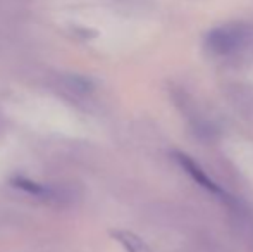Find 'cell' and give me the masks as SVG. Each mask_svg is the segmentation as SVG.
Listing matches in <instances>:
<instances>
[{
    "mask_svg": "<svg viewBox=\"0 0 253 252\" xmlns=\"http://www.w3.org/2000/svg\"><path fill=\"white\" fill-rule=\"evenodd\" d=\"M248 31L241 24H227L209 31L205 37V47L213 55H229L245 45Z\"/></svg>",
    "mask_w": 253,
    "mask_h": 252,
    "instance_id": "cell-1",
    "label": "cell"
},
{
    "mask_svg": "<svg viewBox=\"0 0 253 252\" xmlns=\"http://www.w3.org/2000/svg\"><path fill=\"white\" fill-rule=\"evenodd\" d=\"M174 161L179 164V168L183 169V171L186 173V175L190 176L197 185H200L202 189L210 192V194L215 195V197H224V201L226 202H231V199L227 197L226 190L220 189V187L217 185V183L213 182V180L210 178L205 171H203V169L190 157V155L183 154V152H174Z\"/></svg>",
    "mask_w": 253,
    "mask_h": 252,
    "instance_id": "cell-2",
    "label": "cell"
},
{
    "mask_svg": "<svg viewBox=\"0 0 253 252\" xmlns=\"http://www.w3.org/2000/svg\"><path fill=\"white\" fill-rule=\"evenodd\" d=\"M10 183H12V187H16V189L26 192V194H30V195H35V197H38V199L53 197V190L48 189L47 185H42V183L35 182V180L26 178V176H14V178L10 180Z\"/></svg>",
    "mask_w": 253,
    "mask_h": 252,
    "instance_id": "cell-3",
    "label": "cell"
},
{
    "mask_svg": "<svg viewBox=\"0 0 253 252\" xmlns=\"http://www.w3.org/2000/svg\"><path fill=\"white\" fill-rule=\"evenodd\" d=\"M114 237L117 239V242L123 244L124 249L127 252H150V249L147 247V244L136 237L134 233L131 232H114L112 233Z\"/></svg>",
    "mask_w": 253,
    "mask_h": 252,
    "instance_id": "cell-4",
    "label": "cell"
}]
</instances>
